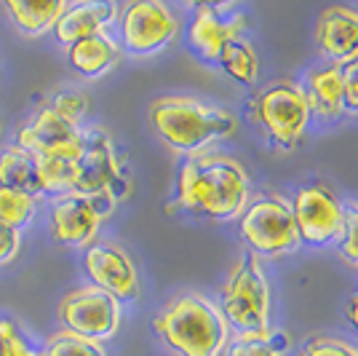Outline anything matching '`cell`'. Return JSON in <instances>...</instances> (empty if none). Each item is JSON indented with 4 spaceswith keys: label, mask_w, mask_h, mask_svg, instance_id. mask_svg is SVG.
I'll return each mask as SVG.
<instances>
[{
    "label": "cell",
    "mask_w": 358,
    "mask_h": 356,
    "mask_svg": "<svg viewBox=\"0 0 358 356\" xmlns=\"http://www.w3.org/2000/svg\"><path fill=\"white\" fill-rule=\"evenodd\" d=\"M249 201V177L236 158L222 153L190 156L179 172L177 204L206 220H236Z\"/></svg>",
    "instance_id": "1"
},
{
    "label": "cell",
    "mask_w": 358,
    "mask_h": 356,
    "mask_svg": "<svg viewBox=\"0 0 358 356\" xmlns=\"http://www.w3.org/2000/svg\"><path fill=\"white\" fill-rule=\"evenodd\" d=\"M150 123L174 153L198 156L201 150L236 134L238 121L233 113L193 97H164L150 104Z\"/></svg>",
    "instance_id": "2"
},
{
    "label": "cell",
    "mask_w": 358,
    "mask_h": 356,
    "mask_svg": "<svg viewBox=\"0 0 358 356\" xmlns=\"http://www.w3.org/2000/svg\"><path fill=\"white\" fill-rule=\"evenodd\" d=\"M161 341L179 356H222L227 322L203 295H179L152 319Z\"/></svg>",
    "instance_id": "3"
},
{
    "label": "cell",
    "mask_w": 358,
    "mask_h": 356,
    "mask_svg": "<svg viewBox=\"0 0 358 356\" xmlns=\"http://www.w3.org/2000/svg\"><path fill=\"white\" fill-rule=\"evenodd\" d=\"M222 316L236 327L241 338L268 332L270 289L268 279L254 254H243L222 287Z\"/></svg>",
    "instance_id": "4"
},
{
    "label": "cell",
    "mask_w": 358,
    "mask_h": 356,
    "mask_svg": "<svg viewBox=\"0 0 358 356\" xmlns=\"http://www.w3.org/2000/svg\"><path fill=\"white\" fill-rule=\"evenodd\" d=\"M310 104L305 89L294 81H275L257 94L254 118L259 121L262 132L273 145L284 150L297 148L310 123Z\"/></svg>",
    "instance_id": "5"
},
{
    "label": "cell",
    "mask_w": 358,
    "mask_h": 356,
    "mask_svg": "<svg viewBox=\"0 0 358 356\" xmlns=\"http://www.w3.org/2000/svg\"><path fill=\"white\" fill-rule=\"evenodd\" d=\"M241 238L252 247L254 254L281 257L294 252L299 244L292 207L278 196L257 198L252 207L243 209L241 217Z\"/></svg>",
    "instance_id": "6"
},
{
    "label": "cell",
    "mask_w": 358,
    "mask_h": 356,
    "mask_svg": "<svg viewBox=\"0 0 358 356\" xmlns=\"http://www.w3.org/2000/svg\"><path fill=\"white\" fill-rule=\"evenodd\" d=\"M59 319L78 338L86 341H110L120 324V303L99 287H83L64 295L59 303Z\"/></svg>",
    "instance_id": "7"
},
{
    "label": "cell",
    "mask_w": 358,
    "mask_h": 356,
    "mask_svg": "<svg viewBox=\"0 0 358 356\" xmlns=\"http://www.w3.org/2000/svg\"><path fill=\"white\" fill-rule=\"evenodd\" d=\"M292 217L299 241L324 247L345 233V209L327 185H305L294 193Z\"/></svg>",
    "instance_id": "8"
},
{
    "label": "cell",
    "mask_w": 358,
    "mask_h": 356,
    "mask_svg": "<svg viewBox=\"0 0 358 356\" xmlns=\"http://www.w3.org/2000/svg\"><path fill=\"white\" fill-rule=\"evenodd\" d=\"M19 148L35 158H67L75 161L83 148V129L64 121L51 107H43L16 132Z\"/></svg>",
    "instance_id": "9"
},
{
    "label": "cell",
    "mask_w": 358,
    "mask_h": 356,
    "mask_svg": "<svg viewBox=\"0 0 358 356\" xmlns=\"http://www.w3.org/2000/svg\"><path fill=\"white\" fill-rule=\"evenodd\" d=\"M120 179V163L113 139L102 129L83 132V148L75 158L73 193L78 196H113Z\"/></svg>",
    "instance_id": "10"
},
{
    "label": "cell",
    "mask_w": 358,
    "mask_h": 356,
    "mask_svg": "<svg viewBox=\"0 0 358 356\" xmlns=\"http://www.w3.org/2000/svg\"><path fill=\"white\" fill-rule=\"evenodd\" d=\"M115 207L113 196H59L51 209L54 238L70 247H83L96 236L99 225Z\"/></svg>",
    "instance_id": "11"
},
{
    "label": "cell",
    "mask_w": 358,
    "mask_h": 356,
    "mask_svg": "<svg viewBox=\"0 0 358 356\" xmlns=\"http://www.w3.org/2000/svg\"><path fill=\"white\" fill-rule=\"evenodd\" d=\"M177 35V19L158 0L131 3L120 16V38L131 54H155Z\"/></svg>",
    "instance_id": "12"
},
{
    "label": "cell",
    "mask_w": 358,
    "mask_h": 356,
    "mask_svg": "<svg viewBox=\"0 0 358 356\" xmlns=\"http://www.w3.org/2000/svg\"><path fill=\"white\" fill-rule=\"evenodd\" d=\"M86 271L94 287L113 295L115 300H134L139 295V279L131 257L113 244H94L86 249Z\"/></svg>",
    "instance_id": "13"
},
{
    "label": "cell",
    "mask_w": 358,
    "mask_h": 356,
    "mask_svg": "<svg viewBox=\"0 0 358 356\" xmlns=\"http://www.w3.org/2000/svg\"><path fill=\"white\" fill-rule=\"evenodd\" d=\"M230 6L233 3H227V6H209V3L195 6L193 25H190V46L206 62L220 60L224 43L233 38H241V32L246 27V14H241V11H236L233 16L224 14Z\"/></svg>",
    "instance_id": "14"
},
{
    "label": "cell",
    "mask_w": 358,
    "mask_h": 356,
    "mask_svg": "<svg viewBox=\"0 0 358 356\" xmlns=\"http://www.w3.org/2000/svg\"><path fill=\"white\" fill-rule=\"evenodd\" d=\"M315 46L334 67L358 62V11L329 6L315 22Z\"/></svg>",
    "instance_id": "15"
},
{
    "label": "cell",
    "mask_w": 358,
    "mask_h": 356,
    "mask_svg": "<svg viewBox=\"0 0 358 356\" xmlns=\"http://www.w3.org/2000/svg\"><path fill=\"white\" fill-rule=\"evenodd\" d=\"M118 16V6L96 0V3H75L67 6V11L59 16V22L54 25V35L62 46H70L91 38V35H102L105 27H110Z\"/></svg>",
    "instance_id": "16"
},
{
    "label": "cell",
    "mask_w": 358,
    "mask_h": 356,
    "mask_svg": "<svg viewBox=\"0 0 358 356\" xmlns=\"http://www.w3.org/2000/svg\"><path fill=\"white\" fill-rule=\"evenodd\" d=\"M308 104L310 113H318L321 118H337L345 110V91H343V67L327 64L321 70L308 75Z\"/></svg>",
    "instance_id": "17"
},
{
    "label": "cell",
    "mask_w": 358,
    "mask_h": 356,
    "mask_svg": "<svg viewBox=\"0 0 358 356\" xmlns=\"http://www.w3.org/2000/svg\"><path fill=\"white\" fill-rule=\"evenodd\" d=\"M67 57H70V64L80 75L86 78H99L105 75L107 70H113L118 64V46L107 38L105 32L102 35H91V38H83L67 48Z\"/></svg>",
    "instance_id": "18"
},
{
    "label": "cell",
    "mask_w": 358,
    "mask_h": 356,
    "mask_svg": "<svg viewBox=\"0 0 358 356\" xmlns=\"http://www.w3.org/2000/svg\"><path fill=\"white\" fill-rule=\"evenodd\" d=\"M3 8L24 35H43V32L54 30L59 16L67 11V3H62V0H54V3H48V0H6Z\"/></svg>",
    "instance_id": "19"
},
{
    "label": "cell",
    "mask_w": 358,
    "mask_h": 356,
    "mask_svg": "<svg viewBox=\"0 0 358 356\" xmlns=\"http://www.w3.org/2000/svg\"><path fill=\"white\" fill-rule=\"evenodd\" d=\"M0 185L11 188L24 196H41L43 185H41V172H38V161L35 156H30L27 150L8 148L0 156Z\"/></svg>",
    "instance_id": "20"
},
{
    "label": "cell",
    "mask_w": 358,
    "mask_h": 356,
    "mask_svg": "<svg viewBox=\"0 0 358 356\" xmlns=\"http://www.w3.org/2000/svg\"><path fill=\"white\" fill-rule=\"evenodd\" d=\"M217 64H220L233 81H238L243 86H254V83L259 81V57H257V51L252 48V43L243 41V38L227 41L222 48V54H220V60H217Z\"/></svg>",
    "instance_id": "21"
},
{
    "label": "cell",
    "mask_w": 358,
    "mask_h": 356,
    "mask_svg": "<svg viewBox=\"0 0 358 356\" xmlns=\"http://www.w3.org/2000/svg\"><path fill=\"white\" fill-rule=\"evenodd\" d=\"M32 214H35V198L32 196H24L19 191L0 185V225L19 233L32 220Z\"/></svg>",
    "instance_id": "22"
},
{
    "label": "cell",
    "mask_w": 358,
    "mask_h": 356,
    "mask_svg": "<svg viewBox=\"0 0 358 356\" xmlns=\"http://www.w3.org/2000/svg\"><path fill=\"white\" fill-rule=\"evenodd\" d=\"M35 161L41 172L43 193H73L75 161H67V158H35Z\"/></svg>",
    "instance_id": "23"
},
{
    "label": "cell",
    "mask_w": 358,
    "mask_h": 356,
    "mask_svg": "<svg viewBox=\"0 0 358 356\" xmlns=\"http://www.w3.org/2000/svg\"><path fill=\"white\" fill-rule=\"evenodd\" d=\"M289 348L284 332H265L257 338H238L230 348V356H281Z\"/></svg>",
    "instance_id": "24"
},
{
    "label": "cell",
    "mask_w": 358,
    "mask_h": 356,
    "mask_svg": "<svg viewBox=\"0 0 358 356\" xmlns=\"http://www.w3.org/2000/svg\"><path fill=\"white\" fill-rule=\"evenodd\" d=\"M41 356H105V348L73 332H59L45 343V351Z\"/></svg>",
    "instance_id": "25"
},
{
    "label": "cell",
    "mask_w": 358,
    "mask_h": 356,
    "mask_svg": "<svg viewBox=\"0 0 358 356\" xmlns=\"http://www.w3.org/2000/svg\"><path fill=\"white\" fill-rule=\"evenodd\" d=\"M54 113H59L64 121H70V123H78V121L86 116V110H89V100H86V94H80V91H59L51 104H48Z\"/></svg>",
    "instance_id": "26"
},
{
    "label": "cell",
    "mask_w": 358,
    "mask_h": 356,
    "mask_svg": "<svg viewBox=\"0 0 358 356\" xmlns=\"http://www.w3.org/2000/svg\"><path fill=\"white\" fill-rule=\"evenodd\" d=\"M345 209V233L340 238V254L348 263L358 266V204H348Z\"/></svg>",
    "instance_id": "27"
},
{
    "label": "cell",
    "mask_w": 358,
    "mask_h": 356,
    "mask_svg": "<svg viewBox=\"0 0 358 356\" xmlns=\"http://www.w3.org/2000/svg\"><path fill=\"white\" fill-rule=\"evenodd\" d=\"M299 356H358V351L340 338H313L302 345Z\"/></svg>",
    "instance_id": "28"
},
{
    "label": "cell",
    "mask_w": 358,
    "mask_h": 356,
    "mask_svg": "<svg viewBox=\"0 0 358 356\" xmlns=\"http://www.w3.org/2000/svg\"><path fill=\"white\" fill-rule=\"evenodd\" d=\"M0 341H3L0 356H41V354H32V348L16 332V327L11 322H0Z\"/></svg>",
    "instance_id": "29"
},
{
    "label": "cell",
    "mask_w": 358,
    "mask_h": 356,
    "mask_svg": "<svg viewBox=\"0 0 358 356\" xmlns=\"http://www.w3.org/2000/svg\"><path fill=\"white\" fill-rule=\"evenodd\" d=\"M343 91H345V110L358 113V62L343 67Z\"/></svg>",
    "instance_id": "30"
},
{
    "label": "cell",
    "mask_w": 358,
    "mask_h": 356,
    "mask_svg": "<svg viewBox=\"0 0 358 356\" xmlns=\"http://www.w3.org/2000/svg\"><path fill=\"white\" fill-rule=\"evenodd\" d=\"M19 244H22L19 233L11 231V228H6V225H0V266L14 260L16 252H19Z\"/></svg>",
    "instance_id": "31"
},
{
    "label": "cell",
    "mask_w": 358,
    "mask_h": 356,
    "mask_svg": "<svg viewBox=\"0 0 358 356\" xmlns=\"http://www.w3.org/2000/svg\"><path fill=\"white\" fill-rule=\"evenodd\" d=\"M348 319H350V324L358 329V295L350 300V306H348Z\"/></svg>",
    "instance_id": "32"
},
{
    "label": "cell",
    "mask_w": 358,
    "mask_h": 356,
    "mask_svg": "<svg viewBox=\"0 0 358 356\" xmlns=\"http://www.w3.org/2000/svg\"><path fill=\"white\" fill-rule=\"evenodd\" d=\"M0 351H3V341H0Z\"/></svg>",
    "instance_id": "33"
}]
</instances>
